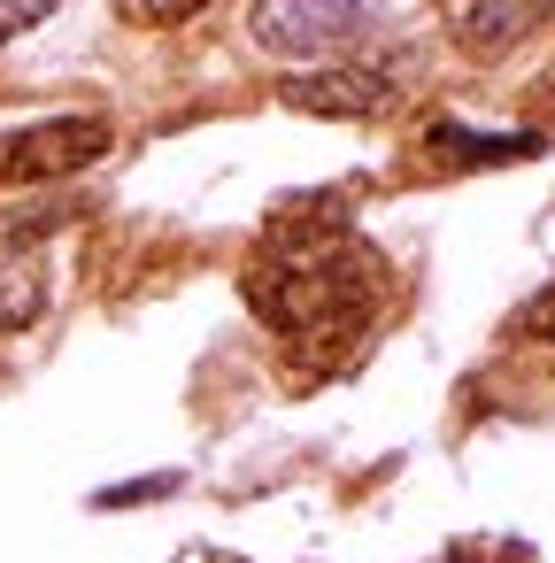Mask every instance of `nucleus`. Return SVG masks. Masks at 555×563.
Masks as SVG:
<instances>
[{
  "mask_svg": "<svg viewBox=\"0 0 555 563\" xmlns=\"http://www.w3.org/2000/svg\"><path fill=\"white\" fill-rule=\"evenodd\" d=\"M240 286H247V309L278 340H293V347H355L378 324L386 263H378V247L355 224H340V232H286V224H270V240L240 271Z\"/></svg>",
  "mask_w": 555,
  "mask_h": 563,
  "instance_id": "1",
  "label": "nucleus"
},
{
  "mask_svg": "<svg viewBox=\"0 0 555 563\" xmlns=\"http://www.w3.org/2000/svg\"><path fill=\"white\" fill-rule=\"evenodd\" d=\"M378 24V0H255L247 9V40L278 63H332L355 32Z\"/></svg>",
  "mask_w": 555,
  "mask_h": 563,
  "instance_id": "2",
  "label": "nucleus"
},
{
  "mask_svg": "<svg viewBox=\"0 0 555 563\" xmlns=\"http://www.w3.org/2000/svg\"><path fill=\"white\" fill-rule=\"evenodd\" d=\"M116 147V124L109 117H40V124H16L0 132V186H63V178H86L101 155Z\"/></svg>",
  "mask_w": 555,
  "mask_h": 563,
  "instance_id": "3",
  "label": "nucleus"
},
{
  "mask_svg": "<svg viewBox=\"0 0 555 563\" xmlns=\"http://www.w3.org/2000/svg\"><path fill=\"white\" fill-rule=\"evenodd\" d=\"M278 101L293 117H332V124H370L401 101V86L370 63H317V70H286L278 78Z\"/></svg>",
  "mask_w": 555,
  "mask_h": 563,
  "instance_id": "4",
  "label": "nucleus"
},
{
  "mask_svg": "<svg viewBox=\"0 0 555 563\" xmlns=\"http://www.w3.org/2000/svg\"><path fill=\"white\" fill-rule=\"evenodd\" d=\"M547 16H555V0H440L447 40H455L463 55H478V63H493V55L540 40Z\"/></svg>",
  "mask_w": 555,
  "mask_h": 563,
  "instance_id": "5",
  "label": "nucleus"
},
{
  "mask_svg": "<svg viewBox=\"0 0 555 563\" xmlns=\"http://www.w3.org/2000/svg\"><path fill=\"white\" fill-rule=\"evenodd\" d=\"M424 147L440 155V163H455V170H493V163H517V155H540L547 140L540 132H470V124H432L424 132Z\"/></svg>",
  "mask_w": 555,
  "mask_h": 563,
  "instance_id": "6",
  "label": "nucleus"
},
{
  "mask_svg": "<svg viewBox=\"0 0 555 563\" xmlns=\"http://www.w3.org/2000/svg\"><path fill=\"white\" fill-rule=\"evenodd\" d=\"M47 317V263L40 255H0V332H24Z\"/></svg>",
  "mask_w": 555,
  "mask_h": 563,
  "instance_id": "7",
  "label": "nucleus"
},
{
  "mask_svg": "<svg viewBox=\"0 0 555 563\" xmlns=\"http://www.w3.org/2000/svg\"><path fill=\"white\" fill-rule=\"evenodd\" d=\"M186 486V471H147V478H124V486H101L93 509H140V501H170Z\"/></svg>",
  "mask_w": 555,
  "mask_h": 563,
  "instance_id": "8",
  "label": "nucleus"
},
{
  "mask_svg": "<svg viewBox=\"0 0 555 563\" xmlns=\"http://www.w3.org/2000/svg\"><path fill=\"white\" fill-rule=\"evenodd\" d=\"M55 9H63V0H0V47L24 40V32H40Z\"/></svg>",
  "mask_w": 555,
  "mask_h": 563,
  "instance_id": "9",
  "label": "nucleus"
},
{
  "mask_svg": "<svg viewBox=\"0 0 555 563\" xmlns=\"http://www.w3.org/2000/svg\"><path fill=\"white\" fill-rule=\"evenodd\" d=\"M517 332H524V340H547V347H555V278H547V286H540V294H532V301L517 309Z\"/></svg>",
  "mask_w": 555,
  "mask_h": 563,
  "instance_id": "10",
  "label": "nucleus"
},
{
  "mask_svg": "<svg viewBox=\"0 0 555 563\" xmlns=\"http://www.w3.org/2000/svg\"><path fill=\"white\" fill-rule=\"evenodd\" d=\"M440 563H478V555H470V548H455V555H440Z\"/></svg>",
  "mask_w": 555,
  "mask_h": 563,
  "instance_id": "11",
  "label": "nucleus"
}]
</instances>
